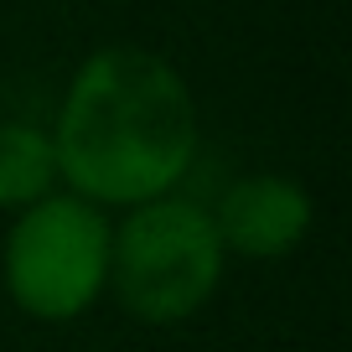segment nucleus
Segmentation results:
<instances>
[{
	"label": "nucleus",
	"mask_w": 352,
	"mask_h": 352,
	"mask_svg": "<svg viewBox=\"0 0 352 352\" xmlns=\"http://www.w3.org/2000/svg\"><path fill=\"white\" fill-rule=\"evenodd\" d=\"M57 176L83 202L140 208L187 176L197 155V104L166 57L104 47L78 67L52 135Z\"/></svg>",
	"instance_id": "nucleus-1"
},
{
	"label": "nucleus",
	"mask_w": 352,
	"mask_h": 352,
	"mask_svg": "<svg viewBox=\"0 0 352 352\" xmlns=\"http://www.w3.org/2000/svg\"><path fill=\"white\" fill-rule=\"evenodd\" d=\"M223 239L212 212L187 197H151L109 239V280L140 321H187L218 290Z\"/></svg>",
	"instance_id": "nucleus-2"
},
{
	"label": "nucleus",
	"mask_w": 352,
	"mask_h": 352,
	"mask_svg": "<svg viewBox=\"0 0 352 352\" xmlns=\"http://www.w3.org/2000/svg\"><path fill=\"white\" fill-rule=\"evenodd\" d=\"M109 223L83 197H42L6 239V290L36 321H73L109 280Z\"/></svg>",
	"instance_id": "nucleus-3"
},
{
	"label": "nucleus",
	"mask_w": 352,
	"mask_h": 352,
	"mask_svg": "<svg viewBox=\"0 0 352 352\" xmlns=\"http://www.w3.org/2000/svg\"><path fill=\"white\" fill-rule=\"evenodd\" d=\"M311 223V197L290 176H243L223 192L218 202V228L223 249L249 254V259H280L300 243Z\"/></svg>",
	"instance_id": "nucleus-4"
},
{
	"label": "nucleus",
	"mask_w": 352,
	"mask_h": 352,
	"mask_svg": "<svg viewBox=\"0 0 352 352\" xmlns=\"http://www.w3.org/2000/svg\"><path fill=\"white\" fill-rule=\"evenodd\" d=\"M57 187V151L52 135L36 124H0V208L26 212L32 202L52 197Z\"/></svg>",
	"instance_id": "nucleus-5"
}]
</instances>
